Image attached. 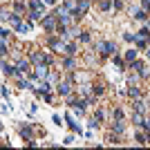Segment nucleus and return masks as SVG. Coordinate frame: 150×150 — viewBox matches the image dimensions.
<instances>
[{
  "label": "nucleus",
  "mask_w": 150,
  "mask_h": 150,
  "mask_svg": "<svg viewBox=\"0 0 150 150\" xmlns=\"http://www.w3.org/2000/svg\"><path fill=\"white\" fill-rule=\"evenodd\" d=\"M96 47L101 50V54H103V56H108V54H114V52H117L114 43H110V41H103V43H99Z\"/></svg>",
  "instance_id": "f257e3e1"
},
{
  "label": "nucleus",
  "mask_w": 150,
  "mask_h": 150,
  "mask_svg": "<svg viewBox=\"0 0 150 150\" xmlns=\"http://www.w3.org/2000/svg\"><path fill=\"white\" fill-rule=\"evenodd\" d=\"M16 69H18V74H27V72H29V63H27V61H20L16 65Z\"/></svg>",
  "instance_id": "f03ea898"
},
{
  "label": "nucleus",
  "mask_w": 150,
  "mask_h": 150,
  "mask_svg": "<svg viewBox=\"0 0 150 150\" xmlns=\"http://www.w3.org/2000/svg\"><path fill=\"white\" fill-rule=\"evenodd\" d=\"M36 76H38V78H45V76H47V65H45V63H41V65L36 67Z\"/></svg>",
  "instance_id": "7ed1b4c3"
},
{
  "label": "nucleus",
  "mask_w": 150,
  "mask_h": 150,
  "mask_svg": "<svg viewBox=\"0 0 150 150\" xmlns=\"http://www.w3.org/2000/svg\"><path fill=\"white\" fill-rule=\"evenodd\" d=\"M2 72H5L7 76H14V74H18V69H16V67H14V65H7V63L2 65Z\"/></svg>",
  "instance_id": "20e7f679"
},
{
  "label": "nucleus",
  "mask_w": 150,
  "mask_h": 150,
  "mask_svg": "<svg viewBox=\"0 0 150 150\" xmlns=\"http://www.w3.org/2000/svg\"><path fill=\"white\" fill-rule=\"evenodd\" d=\"M56 90H58L63 96H67V94H69V83H58V87H56Z\"/></svg>",
  "instance_id": "39448f33"
},
{
  "label": "nucleus",
  "mask_w": 150,
  "mask_h": 150,
  "mask_svg": "<svg viewBox=\"0 0 150 150\" xmlns=\"http://www.w3.org/2000/svg\"><path fill=\"white\" fill-rule=\"evenodd\" d=\"M43 25L47 27V29H52V27H54V16H45L43 18Z\"/></svg>",
  "instance_id": "423d86ee"
},
{
  "label": "nucleus",
  "mask_w": 150,
  "mask_h": 150,
  "mask_svg": "<svg viewBox=\"0 0 150 150\" xmlns=\"http://www.w3.org/2000/svg\"><path fill=\"white\" fill-rule=\"evenodd\" d=\"M29 7L36 9V11H41V9H43V2H41V0H32V2H29Z\"/></svg>",
  "instance_id": "0eeeda50"
},
{
  "label": "nucleus",
  "mask_w": 150,
  "mask_h": 150,
  "mask_svg": "<svg viewBox=\"0 0 150 150\" xmlns=\"http://www.w3.org/2000/svg\"><path fill=\"white\" fill-rule=\"evenodd\" d=\"M134 58H137V52H134V50H128V52H125V61H130V63H132Z\"/></svg>",
  "instance_id": "6e6552de"
},
{
  "label": "nucleus",
  "mask_w": 150,
  "mask_h": 150,
  "mask_svg": "<svg viewBox=\"0 0 150 150\" xmlns=\"http://www.w3.org/2000/svg\"><path fill=\"white\" fill-rule=\"evenodd\" d=\"M143 108H146V105H143L141 101H134V110H137V112H143Z\"/></svg>",
  "instance_id": "1a4fd4ad"
},
{
  "label": "nucleus",
  "mask_w": 150,
  "mask_h": 150,
  "mask_svg": "<svg viewBox=\"0 0 150 150\" xmlns=\"http://www.w3.org/2000/svg\"><path fill=\"white\" fill-rule=\"evenodd\" d=\"M20 134H23V137H27V139H29V137H32V128H23V130H20Z\"/></svg>",
  "instance_id": "9d476101"
},
{
  "label": "nucleus",
  "mask_w": 150,
  "mask_h": 150,
  "mask_svg": "<svg viewBox=\"0 0 150 150\" xmlns=\"http://www.w3.org/2000/svg\"><path fill=\"white\" fill-rule=\"evenodd\" d=\"M0 54H7V45H5V38H0Z\"/></svg>",
  "instance_id": "9b49d317"
},
{
  "label": "nucleus",
  "mask_w": 150,
  "mask_h": 150,
  "mask_svg": "<svg viewBox=\"0 0 150 150\" xmlns=\"http://www.w3.org/2000/svg\"><path fill=\"white\" fill-rule=\"evenodd\" d=\"M110 7H112L110 0H101V9H110Z\"/></svg>",
  "instance_id": "f8f14e48"
},
{
  "label": "nucleus",
  "mask_w": 150,
  "mask_h": 150,
  "mask_svg": "<svg viewBox=\"0 0 150 150\" xmlns=\"http://www.w3.org/2000/svg\"><path fill=\"white\" fill-rule=\"evenodd\" d=\"M134 18H139V20H146L148 16H146V11H137V16H134Z\"/></svg>",
  "instance_id": "ddd939ff"
},
{
  "label": "nucleus",
  "mask_w": 150,
  "mask_h": 150,
  "mask_svg": "<svg viewBox=\"0 0 150 150\" xmlns=\"http://www.w3.org/2000/svg\"><path fill=\"white\" fill-rule=\"evenodd\" d=\"M114 132H123V123H114Z\"/></svg>",
  "instance_id": "4468645a"
},
{
  "label": "nucleus",
  "mask_w": 150,
  "mask_h": 150,
  "mask_svg": "<svg viewBox=\"0 0 150 150\" xmlns=\"http://www.w3.org/2000/svg\"><path fill=\"white\" fill-rule=\"evenodd\" d=\"M134 43H137L139 47H146V41H143V38H134Z\"/></svg>",
  "instance_id": "2eb2a0df"
},
{
  "label": "nucleus",
  "mask_w": 150,
  "mask_h": 150,
  "mask_svg": "<svg viewBox=\"0 0 150 150\" xmlns=\"http://www.w3.org/2000/svg\"><path fill=\"white\" fill-rule=\"evenodd\" d=\"M63 65H65V67H67V69H69V67H74V61H72V58H67V61H65V63H63Z\"/></svg>",
  "instance_id": "dca6fc26"
},
{
  "label": "nucleus",
  "mask_w": 150,
  "mask_h": 150,
  "mask_svg": "<svg viewBox=\"0 0 150 150\" xmlns=\"http://www.w3.org/2000/svg\"><path fill=\"white\" fill-rule=\"evenodd\" d=\"M25 9V2H16V11H23Z\"/></svg>",
  "instance_id": "f3484780"
},
{
  "label": "nucleus",
  "mask_w": 150,
  "mask_h": 150,
  "mask_svg": "<svg viewBox=\"0 0 150 150\" xmlns=\"http://www.w3.org/2000/svg\"><path fill=\"white\" fill-rule=\"evenodd\" d=\"M130 96H139V90L137 87H130Z\"/></svg>",
  "instance_id": "a211bd4d"
},
{
  "label": "nucleus",
  "mask_w": 150,
  "mask_h": 150,
  "mask_svg": "<svg viewBox=\"0 0 150 150\" xmlns=\"http://www.w3.org/2000/svg\"><path fill=\"white\" fill-rule=\"evenodd\" d=\"M7 36H9V32H7V29H0V38H7Z\"/></svg>",
  "instance_id": "6ab92c4d"
},
{
  "label": "nucleus",
  "mask_w": 150,
  "mask_h": 150,
  "mask_svg": "<svg viewBox=\"0 0 150 150\" xmlns=\"http://www.w3.org/2000/svg\"><path fill=\"white\" fill-rule=\"evenodd\" d=\"M141 125L146 128V130H150V119H148V121H141Z\"/></svg>",
  "instance_id": "aec40b11"
},
{
  "label": "nucleus",
  "mask_w": 150,
  "mask_h": 150,
  "mask_svg": "<svg viewBox=\"0 0 150 150\" xmlns=\"http://www.w3.org/2000/svg\"><path fill=\"white\" fill-rule=\"evenodd\" d=\"M45 2H50V5H52V2H56V0H45Z\"/></svg>",
  "instance_id": "412c9836"
},
{
  "label": "nucleus",
  "mask_w": 150,
  "mask_h": 150,
  "mask_svg": "<svg viewBox=\"0 0 150 150\" xmlns=\"http://www.w3.org/2000/svg\"><path fill=\"white\" fill-rule=\"evenodd\" d=\"M146 54H148V58H150V50H148V52H146Z\"/></svg>",
  "instance_id": "4be33fe9"
},
{
  "label": "nucleus",
  "mask_w": 150,
  "mask_h": 150,
  "mask_svg": "<svg viewBox=\"0 0 150 150\" xmlns=\"http://www.w3.org/2000/svg\"><path fill=\"white\" fill-rule=\"evenodd\" d=\"M0 130H2V125H0Z\"/></svg>",
  "instance_id": "5701e85b"
}]
</instances>
